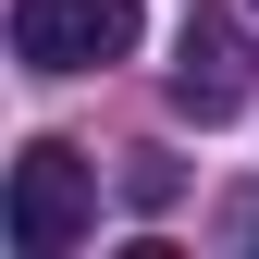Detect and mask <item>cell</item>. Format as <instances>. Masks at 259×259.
<instances>
[{
	"label": "cell",
	"mask_w": 259,
	"mask_h": 259,
	"mask_svg": "<svg viewBox=\"0 0 259 259\" xmlns=\"http://www.w3.org/2000/svg\"><path fill=\"white\" fill-rule=\"evenodd\" d=\"M136 0H13V62L25 74H99L136 50Z\"/></svg>",
	"instance_id": "cell-1"
},
{
	"label": "cell",
	"mask_w": 259,
	"mask_h": 259,
	"mask_svg": "<svg viewBox=\"0 0 259 259\" xmlns=\"http://www.w3.org/2000/svg\"><path fill=\"white\" fill-rule=\"evenodd\" d=\"M87 210H99V173H87L62 136H37V148L13 160V247L25 259H62V247L87 235Z\"/></svg>",
	"instance_id": "cell-2"
},
{
	"label": "cell",
	"mask_w": 259,
	"mask_h": 259,
	"mask_svg": "<svg viewBox=\"0 0 259 259\" xmlns=\"http://www.w3.org/2000/svg\"><path fill=\"white\" fill-rule=\"evenodd\" d=\"M247 87H259L247 25H235V13H185V37H173V111H185V123H235Z\"/></svg>",
	"instance_id": "cell-3"
}]
</instances>
